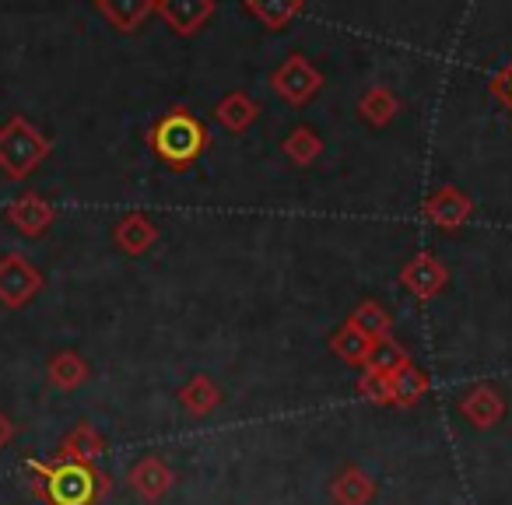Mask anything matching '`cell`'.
Here are the masks:
<instances>
[{
  "label": "cell",
  "mask_w": 512,
  "mask_h": 505,
  "mask_svg": "<svg viewBox=\"0 0 512 505\" xmlns=\"http://www.w3.org/2000/svg\"><path fill=\"white\" fill-rule=\"evenodd\" d=\"M32 474V491L46 505H99L113 488V477L95 463L74 460H25Z\"/></svg>",
  "instance_id": "6da1fadb"
},
{
  "label": "cell",
  "mask_w": 512,
  "mask_h": 505,
  "mask_svg": "<svg viewBox=\"0 0 512 505\" xmlns=\"http://www.w3.org/2000/svg\"><path fill=\"white\" fill-rule=\"evenodd\" d=\"M148 148L155 151L169 169L183 172L211 148V130H207V123L197 120L186 106H172L169 113L151 123Z\"/></svg>",
  "instance_id": "7a4b0ae2"
},
{
  "label": "cell",
  "mask_w": 512,
  "mask_h": 505,
  "mask_svg": "<svg viewBox=\"0 0 512 505\" xmlns=\"http://www.w3.org/2000/svg\"><path fill=\"white\" fill-rule=\"evenodd\" d=\"M50 151H53V141L36 123L25 120L22 113H15L0 127V172L8 179H15V183L29 179L32 172L50 158Z\"/></svg>",
  "instance_id": "3957f363"
},
{
  "label": "cell",
  "mask_w": 512,
  "mask_h": 505,
  "mask_svg": "<svg viewBox=\"0 0 512 505\" xmlns=\"http://www.w3.org/2000/svg\"><path fill=\"white\" fill-rule=\"evenodd\" d=\"M323 88V74L316 64H309V57L302 53H292L281 67L271 71V92L278 95L288 106H306L320 95Z\"/></svg>",
  "instance_id": "277c9868"
},
{
  "label": "cell",
  "mask_w": 512,
  "mask_h": 505,
  "mask_svg": "<svg viewBox=\"0 0 512 505\" xmlns=\"http://www.w3.org/2000/svg\"><path fill=\"white\" fill-rule=\"evenodd\" d=\"M43 271L22 253H4L0 257V306L25 309L39 292H43Z\"/></svg>",
  "instance_id": "5b68a950"
},
{
  "label": "cell",
  "mask_w": 512,
  "mask_h": 505,
  "mask_svg": "<svg viewBox=\"0 0 512 505\" xmlns=\"http://www.w3.org/2000/svg\"><path fill=\"white\" fill-rule=\"evenodd\" d=\"M421 214H425V218L432 221L435 228L456 232V228L467 225L470 214H474V200H470L463 190H456V186H439L432 197H425V204H421Z\"/></svg>",
  "instance_id": "8992f818"
},
{
  "label": "cell",
  "mask_w": 512,
  "mask_h": 505,
  "mask_svg": "<svg viewBox=\"0 0 512 505\" xmlns=\"http://www.w3.org/2000/svg\"><path fill=\"white\" fill-rule=\"evenodd\" d=\"M218 4L214 0H155V15L169 25L176 36H197L214 18Z\"/></svg>",
  "instance_id": "52a82bcc"
},
{
  "label": "cell",
  "mask_w": 512,
  "mask_h": 505,
  "mask_svg": "<svg viewBox=\"0 0 512 505\" xmlns=\"http://www.w3.org/2000/svg\"><path fill=\"white\" fill-rule=\"evenodd\" d=\"M446 281H449V271L442 267L439 257H432V253H418V257H411L404 267H400V285H404L418 302L435 299V295L446 288Z\"/></svg>",
  "instance_id": "ba28073f"
},
{
  "label": "cell",
  "mask_w": 512,
  "mask_h": 505,
  "mask_svg": "<svg viewBox=\"0 0 512 505\" xmlns=\"http://www.w3.org/2000/svg\"><path fill=\"white\" fill-rule=\"evenodd\" d=\"M53 214H57L53 204L46 197H39V193H22V197H15L4 207L8 225H15V232L25 235V239H39V235L50 232Z\"/></svg>",
  "instance_id": "9c48e42d"
},
{
  "label": "cell",
  "mask_w": 512,
  "mask_h": 505,
  "mask_svg": "<svg viewBox=\"0 0 512 505\" xmlns=\"http://www.w3.org/2000/svg\"><path fill=\"white\" fill-rule=\"evenodd\" d=\"M127 481L137 498H144V502H162L172 491V484H176V470H172L162 456H141V460L130 467Z\"/></svg>",
  "instance_id": "30bf717a"
},
{
  "label": "cell",
  "mask_w": 512,
  "mask_h": 505,
  "mask_svg": "<svg viewBox=\"0 0 512 505\" xmlns=\"http://www.w3.org/2000/svg\"><path fill=\"white\" fill-rule=\"evenodd\" d=\"M158 242V225L144 211H127L113 225V246L127 257H144Z\"/></svg>",
  "instance_id": "8fae6325"
},
{
  "label": "cell",
  "mask_w": 512,
  "mask_h": 505,
  "mask_svg": "<svg viewBox=\"0 0 512 505\" xmlns=\"http://www.w3.org/2000/svg\"><path fill=\"white\" fill-rule=\"evenodd\" d=\"M460 414L474 428H495L498 421H502V414H505V400H502V393H498L495 386L477 383L460 397Z\"/></svg>",
  "instance_id": "7c38bea8"
},
{
  "label": "cell",
  "mask_w": 512,
  "mask_h": 505,
  "mask_svg": "<svg viewBox=\"0 0 512 505\" xmlns=\"http://www.w3.org/2000/svg\"><path fill=\"white\" fill-rule=\"evenodd\" d=\"M330 498H334V505H369L376 498V477L358 467V463H348L330 481Z\"/></svg>",
  "instance_id": "4fadbf2b"
},
{
  "label": "cell",
  "mask_w": 512,
  "mask_h": 505,
  "mask_svg": "<svg viewBox=\"0 0 512 505\" xmlns=\"http://www.w3.org/2000/svg\"><path fill=\"white\" fill-rule=\"evenodd\" d=\"M95 11H99L116 32H137L155 15V0H95Z\"/></svg>",
  "instance_id": "5bb4252c"
},
{
  "label": "cell",
  "mask_w": 512,
  "mask_h": 505,
  "mask_svg": "<svg viewBox=\"0 0 512 505\" xmlns=\"http://www.w3.org/2000/svg\"><path fill=\"white\" fill-rule=\"evenodd\" d=\"M102 453H106V435L95 425H88V421H78V425L60 439V460L95 463Z\"/></svg>",
  "instance_id": "9a60e30c"
},
{
  "label": "cell",
  "mask_w": 512,
  "mask_h": 505,
  "mask_svg": "<svg viewBox=\"0 0 512 505\" xmlns=\"http://www.w3.org/2000/svg\"><path fill=\"white\" fill-rule=\"evenodd\" d=\"M214 120L228 130V134H246L256 120H260V102L246 92H228L214 109Z\"/></svg>",
  "instance_id": "2e32d148"
},
{
  "label": "cell",
  "mask_w": 512,
  "mask_h": 505,
  "mask_svg": "<svg viewBox=\"0 0 512 505\" xmlns=\"http://www.w3.org/2000/svg\"><path fill=\"white\" fill-rule=\"evenodd\" d=\"M179 404H183V411L186 414H193V418H207V414H214L218 411V404H221V386L214 383L211 376H190L183 386H179Z\"/></svg>",
  "instance_id": "e0dca14e"
},
{
  "label": "cell",
  "mask_w": 512,
  "mask_h": 505,
  "mask_svg": "<svg viewBox=\"0 0 512 505\" xmlns=\"http://www.w3.org/2000/svg\"><path fill=\"white\" fill-rule=\"evenodd\" d=\"M242 11L253 15L267 32H278V29H288L292 18H299L302 11H306V4H302V0H246Z\"/></svg>",
  "instance_id": "ac0fdd59"
},
{
  "label": "cell",
  "mask_w": 512,
  "mask_h": 505,
  "mask_svg": "<svg viewBox=\"0 0 512 505\" xmlns=\"http://www.w3.org/2000/svg\"><path fill=\"white\" fill-rule=\"evenodd\" d=\"M88 376H92V369H88V362L78 355V351H60V355L50 358V365H46V379H50L53 390H78V386L88 383Z\"/></svg>",
  "instance_id": "d6986e66"
},
{
  "label": "cell",
  "mask_w": 512,
  "mask_h": 505,
  "mask_svg": "<svg viewBox=\"0 0 512 505\" xmlns=\"http://www.w3.org/2000/svg\"><path fill=\"white\" fill-rule=\"evenodd\" d=\"M407 362H411V351H407L397 337L386 334V337H376V341H372L362 372H372V376H393V372L404 369Z\"/></svg>",
  "instance_id": "ffe728a7"
},
{
  "label": "cell",
  "mask_w": 512,
  "mask_h": 505,
  "mask_svg": "<svg viewBox=\"0 0 512 505\" xmlns=\"http://www.w3.org/2000/svg\"><path fill=\"white\" fill-rule=\"evenodd\" d=\"M358 113H362V120L369 123V127H386V123L397 120L400 99L386 85H376L358 99Z\"/></svg>",
  "instance_id": "44dd1931"
},
{
  "label": "cell",
  "mask_w": 512,
  "mask_h": 505,
  "mask_svg": "<svg viewBox=\"0 0 512 505\" xmlns=\"http://www.w3.org/2000/svg\"><path fill=\"white\" fill-rule=\"evenodd\" d=\"M393 404L390 407H414L428 393V372H421L414 362H407L404 369H397L390 376Z\"/></svg>",
  "instance_id": "7402d4cb"
},
{
  "label": "cell",
  "mask_w": 512,
  "mask_h": 505,
  "mask_svg": "<svg viewBox=\"0 0 512 505\" xmlns=\"http://www.w3.org/2000/svg\"><path fill=\"white\" fill-rule=\"evenodd\" d=\"M369 348H372V337L362 334L351 320L344 323L341 330H334V337H330V351H334L341 362L358 365V369H362L365 358H369Z\"/></svg>",
  "instance_id": "603a6c76"
},
{
  "label": "cell",
  "mask_w": 512,
  "mask_h": 505,
  "mask_svg": "<svg viewBox=\"0 0 512 505\" xmlns=\"http://www.w3.org/2000/svg\"><path fill=\"white\" fill-rule=\"evenodd\" d=\"M281 151H285V158L292 165H299V169H306V165H313L316 158L323 155V137L316 134L313 127H295L292 134L281 141Z\"/></svg>",
  "instance_id": "cb8c5ba5"
},
{
  "label": "cell",
  "mask_w": 512,
  "mask_h": 505,
  "mask_svg": "<svg viewBox=\"0 0 512 505\" xmlns=\"http://www.w3.org/2000/svg\"><path fill=\"white\" fill-rule=\"evenodd\" d=\"M351 323H355V327L362 330V334H369L372 341H376V337L390 334V313H386V309L379 306L376 299L358 302V306L351 309Z\"/></svg>",
  "instance_id": "d4e9b609"
},
{
  "label": "cell",
  "mask_w": 512,
  "mask_h": 505,
  "mask_svg": "<svg viewBox=\"0 0 512 505\" xmlns=\"http://www.w3.org/2000/svg\"><path fill=\"white\" fill-rule=\"evenodd\" d=\"M358 393H362L369 404H379V407L393 404L390 376H372V372H362V379H358Z\"/></svg>",
  "instance_id": "484cf974"
},
{
  "label": "cell",
  "mask_w": 512,
  "mask_h": 505,
  "mask_svg": "<svg viewBox=\"0 0 512 505\" xmlns=\"http://www.w3.org/2000/svg\"><path fill=\"white\" fill-rule=\"evenodd\" d=\"M488 88H491V95H495V99L502 102V106L512 113V60L502 67V71L495 74V78H491V85H488Z\"/></svg>",
  "instance_id": "4316f807"
},
{
  "label": "cell",
  "mask_w": 512,
  "mask_h": 505,
  "mask_svg": "<svg viewBox=\"0 0 512 505\" xmlns=\"http://www.w3.org/2000/svg\"><path fill=\"white\" fill-rule=\"evenodd\" d=\"M15 435H18L15 421H11L8 414L0 411V449H4V446H11V442H15Z\"/></svg>",
  "instance_id": "83f0119b"
}]
</instances>
